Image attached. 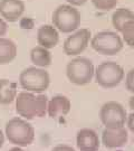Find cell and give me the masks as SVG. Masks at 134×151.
Listing matches in <instances>:
<instances>
[{
	"instance_id": "1",
	"label": "cell",
	"mask_w": 134,
	"mask_h": 151,
	"mask_svg": "<svg viewBox=\"0 0 134 151\" xmlns=\"http://www.w3.org/2000/svg\"><path fill=\"white\" fill-rule=\"evenodd\" d=\"M5 134L10 143L17 147H27L32 145L35 139V129L27 120L12 118L5 128Z\"/></svg>"
},
{
	"instance_id": "2",
	"label": "cell",
	"mask_w": 134,
	"mask_h": 151,
	"mask_svg": "<svg viewBox=\"0 0 134 151\" xmlns=\"http://www.w3.org/2000/svg\"><path fill=\"white\" fill-rule=\"evenodd\" d=\"M53 26L63 34H70L78 29L82 16L78 9L70 5L58 6L53 12Z\"/></svg>"
},
{
	"instance_id": "3",
	"label": "cell",
	"mask_w": 134,
	"mask_h": 151,
	"mask_svg": "<svg viewBox=\"0 0 134 151\" xmlns=\"http://www.w3.org/2000/svg\"><path fill=\"white\" fill-rule=\"evenodd\" d=\"M94 64L91 60L77 56L68 62L66 66V75L70 83L75 85H86L94 77Z\"/></svg>"
},
{
	"instance_id": "4",
	"label": "cell",
	"mask_w": 134,
	"mask_h": 151,
	"mask_svg": "<svg viewBox=\"0 0 134 151\" xmlns=\"http://www.w3.org/2000/svg\"><path fill=\"white\" fill-rule=\"evenodd\" d=\"M19 83L24 90L32 93H43L50 84V76L48 72L42 67L32 66L24 70L19 75Z\"/></svg>"
},
{
	"instance_id": "5",
	"label": "cell",
	"mask_w": 134,
	"mask_h": 151,
	"mask_svg": "<svg viewBox=\"0 0 134 151\" xmlns=\"http://www.w3.org/2000/svg\"><path fill=\"white\" fill-rule=\"evenodd\" d=\"M125 73L123 67L116 62H103L94 70V77L96 83L103 88L116 87L123 81Z\"/></svg>"
},
{
	"instance_id": "6",
	"label": "cell",
	"mask_w": 134,
	"mask_h": 151,
	"mask_svg": "<svg viewBox=\"0 0 134 151\" xmlns=\"http://www.w3.org/2000/svg\"><path fill=\"white\" fill-rule=\"evenodd\" d=\"M91 46L98 54L114 56L123 49L124 42L118 32L106 30L97 32L91 37Z\"/></svg>"
},
{
	"instance_id": "7",
	"label": "cell",
	"mask_w": 134,
	"mask_h": 151,
	"mask_svg": "<svg viewBox=\"0 0 134 151\" xmlns=\"http://www.w3.org/2000/svg\"><path fill=\"white\" fill-rule=\"evenodd\" d=\"M128 112L121 103L108 101L104 103L100 111V118L103 125L107 129H118L125 125Z\"/></svg>"
},
{
	"instance_id": "8",
	"label": "cell",
	"mask_w": 134,
	"mask_h": 151,
	"mask_svg": "<svg viewBox=\"0 0 134 151\" xmlns=\"http://www.w3.org/2000/svg\"><path fill=\"white\" fill-rule=\"evenodd\" d=\"M91 30L87 28L77 29L70 32V35L64 42V53L67 56H78L88 46L91 40Z\"/></svg>"
},
{
	"instance_id": "9",
	"label": "cell",
	"mask_w": 134,
	"mask_h": 151,
	"mask_svg": "<svg viewBox=\"0 0 134 151\" xmlns=\"http://www.w3.org/2000/svg\"><path fill=\"white\" fill-rule=\"evenodd\" d=\"M16 112L25 120L36 118V95L32 92H20L16 96Z\"/></svg>"
},
{
	"instance_id": "10",
	"label": "cell",
	"mask_w": 134,
	"mask_h": 151,
	"mask_svg": "<svg viewBox=\"0 0 134 151\" xmlns=\"http://www.w3.org/2000/svg\"><path fill=\"white\" fill-rule=\"evenodd\" d=\"M24 12L25 4L22 0H0V16L6 22H18Z\"/></svg>"
},
{
	"instance_id": "11",
	"label": "cell",
	"mask_w": 134,
	"mask_h": 151,
	"mask_svg": "<svg viewBox=\"0 0 134 151\" xmlns=\"http://www.w3.org/2000/svg\"><path fill=\"white\" fill-rule=\"evenodd\" d=\"M129 140V132L123 128L118 129H107L105 128L102 133L103 145L108 149H116L125 146Z\"/></svg>"
},
{
	"instance_id": "12",
	"label": "cell",
	"mask_w": 134,
	"mask_h": 151,
	"mask_svg": "<svg viewBox=\"0 0 134 151\" xmlns=\"http://www.w3.org/2000/svg\"><path fill=\"white\" fill-rule=\"evenodd\" d=\"M76 145L80 151H98L101 141L94 130L84 128L77 132Z\"/></svg>"
},
{
	"instance_id": "13",
	"label": "cell",
	"mask_w": 134,
	"mask_h": 151,
	"mask_svg": "<svg viewBox=\"0 0 134 151\" xmlns=\"http://www.w3.org/2000/svg\"><path fill=\"white\" fill-rule=\"evenodd\" d=\"M72 103L70 99L65 95H56L48 100L47 114L52 119H58L70 113Z\"/></svg>"
},
{
	"instance_id": "14",
	"label": "cell",
	"mask_w": 134,
	"mask_h": 151,
	"mask_svg": "<svg viewBox=\"0 0 134 151\" xmlns=\"http://www.w3.org/2000/svg\"><path fill=\"white\" fill-rule=\"evenodd\" d=\"M59 42L58 30L53 25H43L38 28L37 43L39 46L52 49L57 46Z\"/></svg>"
},
{
	"instance_id": "15",
	"label": "cell",
	"mask_w": 134,
	"mask_h": 151,
	"mask_svg": "<svg viewBox=\"0 0 134 151\" xmlns=\"http://www.w3.org/2000/svg\"><path fill=\"white\" fill-rule=\"evenodd\" d=\"M18 48L9 38L0 37V65L9 64L16 58Z\"/></svg>"
},
{
	"instance_id": "16",
	"label": "cell",
	"mask_w": 134,
	"mask_h": 151,
	"mask_svg": "<svg viewBox=\"0 0 134 151\" xmlns=\"http://www.w3.org/2000/svg\"><path fill=\"white\" fill-rule=\"evenodd\" d=\"M30 60L35 66L37 67H47L52 64V53L49 49L42 47V46H36L30 50Z\"/></svg>"
},
{
	"instance_id": "17",
	"label": "cell",
	"mask_w": 134,
	"mask_h": 151,
	"mask_svg": "<svg viewBox=\"0 0 134 151\" xmlns=\"http://www.w3.org/2000/svg\"><path fill=\"white\" fill-rule=\"evenodd\" d=\"M17 96V84L9 80H0V104H10Z\"/></svg>"
},
{
	"instance_id": "18",
	"label": "cell",
	"mask_w": 134,
	"mask_h": 151,
	"mask_svg": "<svg viewBox=\"0 0 134 151\" xmlns=\"http://www.w3.org/2000/svg\"><path fill=\"white\" fill-rule=\"evenodd\" d=\"M131 20H134V14L128 8H118L112 15V25L118 32H120L124 25Z\"/></svg>"
},
{
	"instance_id": "19",
	"label": "cell",
	"mask_w": 134,
	"mask_h": 151,
	"mask_svg": "<svg viewBox=\"0 0 134 151\" xmlns=\"http://www.w3.org/2000/svg\"><path fill=\"white\" fill-rule=\"evenodd\" d=\"M120 32L122 34V40L132 47L134 45V20L125 24Z\"/></svg>"
},
{
	"instance_id": "20",
	"label": "cell",
	"mask_w": 134,
	"mask_h": 151,
	"mask_svg": "<svg viewBox=\"0 0 134 151\" xmlns=\"http://www.w3.org/2000/svg\"><path fill=\"white\" fill-rule=\"evenodd\" d=\"M48 97L43 93L36 95V118H44L47 114Z\"/></svg>"
},
{
	"instance_id": "21",
	"label": "cell",
	"mask_w": 134,
	"mask_h": 151,
	"mask_svg": "<svg viewBox=\"0 0 134 151\" xmlns=\"http://www.w3.org/2000/svg\"><path fill=\"white\" fill-rule=\"evenodd\" d=\"M94 7L102 11H108L114 9L118 5V0H91Z\"/></svg>"
},
{
	"instance_id": "22",
	"label": "cell",
	"mask_w": 134,
	"mask_h": 151,
	"mask_svg": "<svg viewBox=\"0 0 134 151\" xmlns=\"http://www.w3.org/2000/svg\"><path fill=\"white\" fill-rule=\"evenodd\" d=\"M125 86L131 93L134 92V70H130L125 76Z\"/></svg>"
},
{
	"instance_id": "23",
	"label": "cell",
	"mask_w": 134,
	"mask_h": 151,
	"mask_svg": "<svg viewBox=\"0 0 134 151\" xmlns=\"http://www.w3.org/2000/svg\"><path fill=\"white\" fill-rule=\"evenodd\" d=\"M125 124L128 125V128L131 132H133L134 131V113L128 114V116H126V121H125Z\"/></svg>"
},
{
	"instance_id": "24",
	"label": "cell",
	"mask_w": 134,
	"mask_h": 151,
	"mask_svg": "<svg viewBox=\"0 0 134 151\" xmlns=\"http://www.w3.org/2000/svg\"><path fill=\"white\" fill-rule=\"evenodd\" d=\"M8 32V25H7V22L5 19L0 18V37L5 36Z\"/></svg>"
},
{
	"instance_id": "25",
	"label": "cell",
	"mask_w": 134,
	"mask_h": 151,
	"mask_svg": "<svg viewBox=\"0 0 134 151\" xmlns=\"http://www.w3.org/2000/svg\"><path fill=\"white\" fill-rule=\"evenodd\" d=\"M52 151H75L73 147L67 146V145H58L54 148Z\"/></svg>"
},
{
	"instance_id": "26",
	"label": "cell",
	"mask_w": 134,
	"mask_h": 151,
	"mask_svg": "<svg viewBox=\"0 0 134 151\" xmlns=\"http://www.w3.org/2000/svg\"><path fill=\"white\" fill-rule=\"evenodd\" d=\"M70 6H74V7H78V6H83L87 2V0H66Z\"/></svg>"
},
{
	"instance_id": "27",
	"label": "cell",
	"mask_w": 134,
	"mask_h": 151,
	"mask_svg": "<svg viewBox=\"0 0 134 151\" xmlns=\"http://www.w3.org/2000/svg\"><path fill=\"white\" fill-rule=\"evenodd\" d=\"M4 143H5V134H4V132L0 130V148L4 146Z\"/></svg>"
},
{
	"instance_id": "28",
	"label": "cell",
	"mask_w": 134,
	"mask_h": 151,
	"mask_svg": "<svg viewBox=\"0 0 134 151\" xmlns=\"http://www.w3.org/2000/svg\"><path fill=\"white\" fill-rule=\"evenodd\" d=\"M9 151H25V150L21 149V147H14V148H11Z\"/></svg>"
},
{
	"instance_id": "29",
	"label": "cell",
	"mask_w": 134,
	"mask_h": 151,
	"mask_svg": "<svg viewBox=\"0 0 134 151\" xmlns=\"http://www.w3.org/2000/svg\"><path fill=\"white\" fill-rule=\"evenodd\" d=\"M133 102H134V97L132 96V97H131V102H130V106H131V108H130V109H131V110H133V109H134Z\"/></svg>"
}]
</instances>
